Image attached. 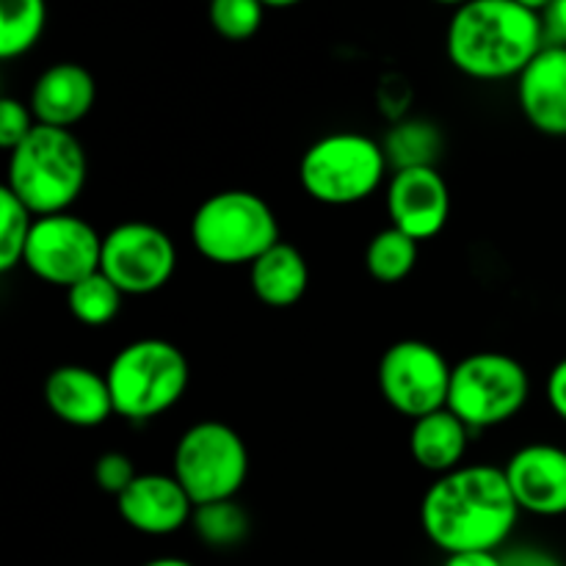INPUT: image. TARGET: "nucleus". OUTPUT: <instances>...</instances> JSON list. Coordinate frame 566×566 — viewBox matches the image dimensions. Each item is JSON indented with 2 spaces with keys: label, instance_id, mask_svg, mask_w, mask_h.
Segmentation results:
<instances>
[{
  "label": "nucleus",
  "instance_id": "obj_11",
  "mask_svg": "<svg viewBox=\"0 0 566 566\" xmlns=\"http://www.w3.org/2000/svg\"><path fill=\"white\" fill-rule=\"evenodd\" d=\"M99 271L125 296H149L175 276L177 247L149 221H122L103 235Z\"/></svg>",
  "mask_w": 566,
  "mask_h": 566
},
{
  "label": "nucleus",
  "instance_id": "obj_8",
  "mask_svg": "<svg viewBox=\"0 0 566 566\" xmlns=\"http://www.w3.org/2000/svg\"><path fill=\"white\" fill-rule=\"evenodd\" d=\"M171 475L180 481L193 506L235 501L249 479V448L232 426L199 420L177 440Z\"/></svg>",
  "mask_w": 566,
  "mask_h": 566
},
{
  "label": "nucleus",
  "instance_id": "obj_30",
  "mask_svg": "<svg viewBox=\"0 0 566 566\" xmlns=\"http://www.w3.org/2000/svg\"><path fill=\"white\" fill-rule=\"evenodd\" d=\"M503 566H564V562L545 547L523 545L503 553Z\"/></svg>",
  "mask_w": 566,
  "mask_h": 566
},
{
  "label": "nucleus",
  "instance_id": "obj_15",
  "mask_svg": "<svg viewBox=\"0 0 566 566\" xmlns=\"http://www.w3.org/2000/svg\"><path fill=\"white\" fill-rule=\"evenodd\" d=\"M517 105L542 136L566 138V48L545 44L517 77Z\"/></svg>",
  "mask_w": 566,
  "mask_h": 566
},
{
  "label": "nucleus",
  "instance_id": "obj_32",
  "mask_svg": "<svg viewBox=\"0 0 566 566\" xmlns=\"http://www.w3.org/2000/svg\"><path fill=\"white\" fill-rule=\"evenodd\" d=\"M442 566H503L501 553H457L446 556Z\"/></svg>",
  "mask_w": 566,
  "mask_h": 566
},
{
  "label": "nucleus",
  "instance_id": "obj_10",
  "mask_svg": "<svg viewBox=\"0 0 566 566\" xmlns=\"http://www.w3.org/2000/svg\"><path fill=\"white\" fill-rule=\"evenodd\" d=\"M103 258V235L75 213L39 216L28 238L22 265L48 285H77L97 274Z\"/></svg>",
  "mask_w": 566,
  "mask_h": 566
},
{
  "label": "nucleus",
  "instance_id": "obj_29",
  "mask_svg": "<svg viewBox=\"0 0 566 566\" xmlns=\"http://www.w3.org/2000/svg\"><path fill=\"white\" fill-rule=\"evenodd\" d=\"M542 22H545V42L553 48H566V0L542 6Z\"/></svg>",
  "mask_w": 566,
  "mask_h": 566
},
{
  "label": "nucleus",
  "instance_id": "obj_17",
  "mask_svg": "<svg viewBox=\"0 0 566 566\" xmlns=\"http://www.w3.org/2000/svg\"><path fill=\"white\" fill-rule=\"evenodd\" d=\"M94 99H97V83L92 72L75 61H59L36 77L28 105L36 125L72 130V125L92 114Z\"/></svg>",
  "mask_w": 566,
  "mask_h": 566
},
{
  "label": "nucleus",
  "instance_id": "obj_31",
  "mask_svg": "<svg viewBox=\"0 0 566 566\" xmlns=\"http://www.w3.org/2000/svg\"><path fill=\"white\" fill-rule=\"evenodd\" d=\"M545 392H547V403H551L553 412H556L558 418L566 423V357L562 359V363L553 365V370L547 374Z\"/></svg>",
  "mask_w": 566,
  "mask_h": 566
},
{
  "label": "nucleus",
  "instance_id": "obj_25",
  "mask_svg": "<svg viewBox=\"0 0 566 566\" xmlns=\"http://www.w3.org/2000/svg\"><path fill=\"white\" fill-rule=\"evenodd\" d=\"M33 221H36V216L9 188H0V271L3 274L14 271L25 258Z\"/></svg>",
  "mask_w": 566,
  "mask_h": 566
},
{
  "label": "nucleus",
  "instance_id": "obj_19",
  "mask_svg": "<svg viewBox=\"0 0 566 566\" xmlns=\"http://www.w3.org/2000/svg\"><path fill=\"white\" fill-rule=\"evenodd\" d=\"M249 285L265 307H293L310 287V265L293 243L280 241L249 265Z\"/></svg>",
  "mask_w": 566,
  "mask_h": 566
},
{
  "label": "nucleus",
  "instance_id": "obj_33",
  "mask_svg": "<svg viewBox=\"0 0 566 566\" xmlns=\"http://www.w3.org/2000/svg\"><path fill=\"white\" fill-rule=\"evenodd\" d=\"M142 566H193L186 558H175V556H164V558H153V562L142 564Z\"/></svg>",
  "mask_w": 566,
  "mask_h": 566
},
{
  "label": "nucleus",
  "instance_id": "obj_18",
  "mask_svg": "<svg viewBox=\"0 0 566 566\" xmlns=\"http://www.w3.org/2000/svg\"><path fill=\"white\" fill-rule=\"evenodd\" d=\"M468 446L470 429L448 407L415 420L409 431V453L415 464L437 479L462 468Z\"/></svg>",
  "mask_w": 566,
  "mask_h": 566
},
{
  "label": "nucleus",
  "instance_id": "obj_6",
  "mask_svg": "<svg viewBox=\"0 0 566 566\" xmlns=\"http://www.w3.org/2000/svg\"><path fill=\"white\" fill-rule=\"evenodd\" d=\"M390 160L376 138L354 130L326 133L304 149L298 182L318 205L348 208L365 202L385 182Z\"/></svg>",
  "mask_w": 566,
  "mask_h": 566
},
{
  "label": "nucleus",
  "instance_id": "obj_9",
  "mask_svg": "<svg viewBox=\"0 0 566 566\" xmlns=\"http://www.w3.org/2000/svg\"><path fill=\"white\" fill-rule=\"evenodd\" d=\"M453 365L440 348L426 340H398L381 354L379 379L381 398L396 412L420 420L448 407Z\"/></svg>",
  "mask_w": 566,
  "mask_h": 566
},
{
  "label": "nucleus",
  "instance_id": "obj_23",
  "mask_svg": "<svg viewBox=\"0 0 566 566\" xmlns=\"http://www.w3.org/2000/svg\"><path fill=\"white\" fill-rule=\"evenodd\" d=\"M122 298H125V293L103 271H97V274L86 276L66 291V307L77 324L105 326L119 315Z\"/></svg>",
  "mask_w": 566,
  "mask_h": 566
},
{
  "label": "nucleus",
  "instance_id": "obj_4",
  "mask_svg": "<svg viewBox=\"0 0 566 566\" xmlns=\"http://www.w3.org/2000/svg\"><path fill=\"white\" fill-rule=\"evenodd\" d=\"M105 379L114 398V412L133 423H144L180 403L191 368L175 343L164 337H142L116 352Z\"/></svg>",
  "mask_w": 566,
  "mask_h": 566
},
{
  "label": "nucleus",
  "instance_id": "obj_26",
  "mask_svg": "<svg viewBox=\"0 0 566 566\" xmlns=\"http://www.w3.org/2000/svg\"><path fill=\"white\" fill-rule=\"evenodd\" d=\"M210 25L230 42H247L263 25V6L254 0H213Z\"/></svg>",
  "mask_w": 566,
  "mask_h": 566
},
{
  "label": "nucleus",
  "instance_id": "obj_28",
  "mask_svg": "<svg viewBox=\"0 0 566 566\" xmlns=\"http://www.w3.org/2000/svg\"><path fill=\"white\" fill-rule=\"evenodd\" d=\"M136 479V464L122 451H108L94 462V481H97L99 490L114 497H119Z\"/></svg>",
  "mask_w": 566,
  "mask_h": 566
},
{
  "label": "nucleus",
  "instance_id": "obj_1",
  "mask_svg": "<svg viewBox=\"0 0 566 566\" xmlns=\"http://www.w3.org/2000/svg\"><path fill=\"white\" fill-rule=\"evenodd\" d=\"M506 473L497 464H462L440 475L420 501V525L446 556L497 553L520 520Z\"/></svg>",
  "mask_w": 566,
  "mask_h": 566
},
{
  "label": "nucleus",
  "instance_id": "obj_3",
  "mask_svg": "<svg viewBox=\"0 0 566 566\" xmlns=\"http://www.w3.org/2000/svg\"><path fill=\"white\" fill-rule=\"evenodd\" d=\"M86 149L72 130L36 125L31 136L9 153L6 188L36 219L70 213L86 188Z\"/></svg>",
  "mask_w": 566,
  "mask_h": 566
},
{
  "label": "nucleus",
  "instance_id": "obj_21",
  "mask_svg": "<svg viewBox=\"0 0 566 566\" xmlns=\"http://www.w3.org/2000/svg\"><path fill=\"white\" fill-rule=\"evenodd\" d=\"M48 28V6L42 0H6L0 6V59L11 61L36 48Z\"/></svg>",
  "mask_w": 566,
  "mask_h": 566
},
{
  "label": "nucleus",
  "instance_id": "obj_14",
  "mask_svg": "<svg viewBox=\"0 0 566 566\" xmlns=\"http://www.w3.org/2000/svg\"><path fill=\"white\" fill-rule=\"evenodd\" d=\"M127 528L144 536H171L191 525L193 501L171 473H138V479L116 497Z\"/></svg>",
  "mask_w": 566,
  "mask_h": 566
},
{
  "label": "nucleus",
  "instance_id": "obj_7",
  "mask_svg": "<svg viewBox=\"0 0 566 566\" xmlns=\"http://www.w3.org/2000/svg\"><path fill=\"white\" fill-rule=\"evenodd\" d=\"M531 376L520 359L503 352H475L453 365L448 409L470 431L495 429L523 412Z\"/></svg>",
  "mask_w": 566,
  "mask_h": 566
},
{
  "label": "nucleus",
  "instance_id": "obj_24",
  "mask_svg": "<svg viewBox=\"0 0 566 566\" xmlns=\"http://www.w3.org/2000/svg\"><path fill=\"white\" fill-rule=\"evenodd\" d=\"M385 155L396 171L415 169V166H434V158L442 149V136L429 122H401L385 138Z\"/></svg>",
  "mask_w": 566,
  "mask_h": 566
},
{
  "label": "nucleus",
  "instance_id": "obj_22",
  "mask_svg": "<svg viewBox=\"0 0 566 566\" xmlns=\"http://www.w3.org/2000/svg\"><path fill=\"white\" fill-rule=\"evenodd\" d=\"M191 528L202 545L213 551H230L249 536V514L238 501L205 503L193 509Z\"/></svg>",
  "mask_w": 566,
  "mask_h": 566
},
{
  "label": "nucleus",
  "instance_id": "obj_20",
  "mask_svg": "<svg viewBox=\"0 0 566 566\" xmlns=\"http://www.w3.org/2000/svg\"><path fill=\"white\" fill-rule=\"evenodd\" d=\"M420 243L415 238L403 235L396 227L376 232L365 249V269L376 282L385 285H396V282L407 280L418 265Z\"/></svg>",
  "mask_w": 566,
  "mask_h": 566
},
{
  "label": "nucleus",
  "instance_id": "obj_13",
  "mask_svg": "<svg viewBox=\"0 0 566 566\" xmlns=\"http://www.w3.org/2000/svg\"><path fill=\"white\" fill-rule=\"evenodd\" d=\"M520 512L534 517L566 514V451L553 442H531L503 464Z\"/></svg>",
  "mask_w": 566,
  "mask_h": 566
},
{
  "label": "nucleus",
  "instance_id": "obj_27",
  "mask_svg": "<svg viewBox=\"0 0 566 566\" xmlns=\"http://www.w3.org/2000/svg\"><path fill=\"white\" fill-rule=\"evenodd\" d=\"M33 127H36V119H33L31 105L17 97L0 99V147L11 153L31 136Z\"/></svg>",
  "mask_w": 566,
  "mask_h": 566
},
{
  "label": "nucleus",
  "instance_id": "obj_2",
  "mask_svg": "<svg viewBox=\"0 0 566 566\" xmlns=\"http://www.w3.org/2000/svg\"><path fill=\"white\" fill-rule=\"evenodd\" d=\"M542 6L525 0H473L453 11L446 33L451 64L473 81H509L545 48Z\"/></svg>",
  "mask_w": 566,
  "mask_h": 566
},
{
  "label": "nucleus",
  "instance_id": "obj_16",
  "mask_svg": "<svg viewBox=\"0 0 566 566\" xmlns=\"http://www.w3.org/2000/svg\"><path fill=\"white\" fill-rule=\"evenodd\" d=\"M42 396L50 412L75 429H97L116 415L105 374L83 365H59L50 370Z\"/></svg>",
  "mask_w": 566,
  "mask_h": 566
},
{
  "label": "nucleus",
  "instance_id": "obj_5",
  "mask_svg": "<svg viewBox=\"0 0 566 566\" xmlns=\"http://www.w3.org/2000/svg\"><path fill=\"white\" fill-rule=\"evenodd\" d=\"M188 232L193 249L216 265H252L282 241L271 205L241 188L205 199L193 210Z\"/></svg>",
  "mask_w": 566,
  "mask_h": 566
},
{
  "label": "nucleus",
  "instance_id": "obj_12",
  "mask_svg": "<svg viewBox=\"0 0 566 566\" xmlns=\"http://www.w3.org/2000/svg\"><path fill=\"white\" fill-rule=\"evenodd\" d=\"M390 227L418 243L440 235L451 216V188L434 166L401 169L387 182Z\"/></svg>",
  "mask_w": 566,
  "mask_h": 566
}]
</instances>
